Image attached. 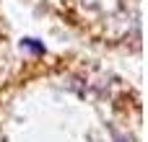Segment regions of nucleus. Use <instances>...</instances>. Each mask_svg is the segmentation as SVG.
Returning a JSON list of instances; mask_svg holds the SVG:
<instances>
[{"label": "nucleus", "instance_id": "nucleus-1", "mask_svg": "<svg viewBox=\"0 0 148 142\" xmlns=\"http://www.w3.org/2000/svg\"><path fill=\"white\" fill-rule=\"evenodd\" d=\"M21 49H29L34 54H44V44L39 39H34V36H23L21 39Z\"/></svg>", "mask_w": 148, "mask_h": 142}, {"label": "nucleus", "instance_id": "nucleus-2", "mask_svg": "<svg viewBox=\"0 0 148 142\" xmlns=\"http://www.w3.org/2000/svg\"><path fill=\"white\" fill-rule=\"evenodd\" d=\"M114 142H125V140H122V137H117V140H114Z\"/></svg>", "mask_w": 148, "mask_h": 142}]
</instances>
